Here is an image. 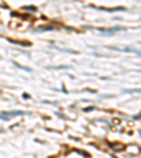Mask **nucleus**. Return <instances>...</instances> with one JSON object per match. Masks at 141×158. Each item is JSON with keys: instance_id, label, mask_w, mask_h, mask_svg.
I'll list each match as a JSON object with an SVG mask.
<instances>
[{"instance_id": "nucleus-2", "label": "nucleus", "mask_w": 141, "mask_h": 158, "mask_svg": "<svg viewBox=\"0 0 141 158\" xmlns=\"http://www.w3.org/2000/svg\"><path fill=\"white\" fill-rule=\"evenodd\" d=\"M114 49H118V51H126V52H133V54H137V55H141V51H138V49L135 48H114Z\"/></svg>"}, {"instance_id": "nucleus-1", "label": "nucleus", "mask_w": 141, "mask_h": 158, "mask_svg": "<svg viewBox=\"0 0 141 158\" xmlns=\"http://www.w3.org/2000/svg\"><path fill=\"white\" fill-rule=\"evenodd\" d=\"M20 114H24L23 112H4V113H0V118H10L13 116H20Z\"/></svg>"}, {"instance_id": "nucleus-3", "label": "nucleus", "mask_w": 141, "mask_h": 158, "mask_svg": "<svg viewBox=\"0 0 141 158\" xmlns=\"http://www.w3.org/2000/svg\"><path fill=\"white\" fill-rule=\"evenodd\" d=\"M123 30L122 27H114V28H109V30H100V33L102 34H112V33H116V31H120Z\"/></svg>"}]
</instances>
